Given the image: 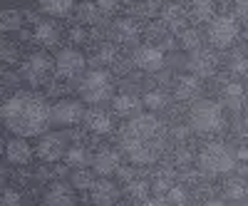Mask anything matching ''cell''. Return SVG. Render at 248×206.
Returning <instances> with one entry per match:
<instances>
[{"instance_id":"obj_1","label":"cell","mask_w":248,"mask_h":206,"mask_svg":"<svg viewBox=\"0 0 248 206\" xmlns=\"http://www.w3.org/2000/svg\"><path fill=\"white\" fill-rule=\"evenodd\" d=\"M3 122L15 137H37L52 122V107L32 92H15L3 105Z\"/></svg>"},{"instance_id":"obj_2","label":"cell","mask_w":248,"mask_h":206,"mask_svg":"<svg viewBox=\"0 0 248 206\" xmlns=\"http://www.w3.org/2000/svg\"><path fill=\"white\" fill-rule=\"evenodd\" d=\"M122 149L134 164H152L164 149V125L154 114H139L122 129Z\"/></svg>"},{"instance_id":"obj_3","label":"cell","mask_w":248,"mask_h":206,"mask_svg":"<svg viewBox=\"0 0 248 206\" xmlns=\"http://www.w3.org/2000/svg\"><path fill=\"white\" fill-rule=\"evenodd\" d=\"M189 125L199 134H214L223 127V107L214 99H199L189 112Z\"/></svg>"},{"instance_id":"obj_4","label":"cell","mask_w":248,"mask_h":206,"mask_svg":"<svg viewBox=\"0 0 248 206\" xmlns=\"http://www.w3.org/2000/svg\"><path fill=\"white\" fill-rule=\"evenodd\" d=\"M199 167L209 174H229L236 167V154L221 142H209L199 152Z\"/></svg>"},{"instance_id":"obj_5","label":"cell","mask_w":248,"mask_h":206,"mask_svg":"<svg viewBox=\"0 0 248 206\" xmlns=\"http://www.w3.org/2000/svg\"><path fill=\"white\" fill-rule=\"evenodd\" d=\"M112 92H114V85H112V77L107 70H90L79 82V97L90 102V105H102V102L112 99Z\"/></svg>"},{"instance_id":"obj_6","label":"cell","mask_w":248,"mask_h":206,"mask_svg":"<svg viewBox=\"0 0 248 206\" xmlns=\"http://www.w3.org/2000/svg\"><path fill=\"white\" fill-rule=\"evenodd\" d=\"M206 35H209V43L218 50L233 45V40L238 37V20L233 15H216L211 23H209V30H206Z\"/></svg>"},{"instance_id":"obj_7","label":"cell","mask_w":248,"mask_h":206,"mask_svg":"<svg viewBox=\"0 0 248 206\" xmlns=\"http://www.w3.org/2000/svg\"><path fill=\"white\" fill-rule=\"evenodd\" d=\"M55 67H57V75L65 77V79H75V77H85V67H87V60L79 50H62L55 60Z\"/></svg>"},{"instance_id":"obj_8","label":"cell","mask_w":248,"mask_h":206,"mask_svg":"<svg viewBox=\"0 0 248 206\" xmlns=\"http://www.w3.org/2000/svg\"><path fill=\"white\" fill-rule=\"evenodd\" d=\"M50 70H52V63H50V57L45 52H32L23 63V77L30 82L32 87L43 85V82L50 77Z\"/></svg>"},{"instance_id":"obj_9","label":"cell","mask_w":248,"mask_h":206,"mask_svg":"<svg viewBox=\"0 0 248 206\" xmlns=\"http://www.w3.org/2000/svg\"><path fill=\"white\" fill-rule=\"evenodd\" d=\"M85 110L77 99H62L52 107V125L57 127H72V125H79V119L85 122Z\"/></svg>"},{"instance_id":"obj_10","label":"cell","mask_w":248,"mask_h":206,"mask_svg":"<svg viewBox=\"0 0 248 206\" xmlns=\"http://www.w3.org/2000/svg\"><path fill=\"white\" fill-rule=\"evenodd\" d=\"M186 67L191 70L194 77H211L218 67V57L214 50L199 48L196 52H189V60H186Z\"/></svg>"},{"instance_id":"obj_11","label":"cell","mask_w":248,"mask_h":206,"mask_svg":"<svg viewBox=\"0 0 248 206\" xmlns=\"http://www.w3.org/2000/svg\"><path fill=\"white\" fill-rule=\"evenodd\" d=\"M134 65L139 67V70H144V72H156V70H161L164 67V50L161 48H156V45H141V48H137L134 50Z\"/></svg>"},{"instance_id":"obj_12","label":"cell","mask_w":248,"mask_h":206,"mask_svg":"<svg viewBox=\"0 0 248 206\" xmlns=\"http://www.w3.org/2000/svg\"><path fill=\"white\" fill-rule=\"evenodd\" d=\"M65 154H67V147L62 134H45L37 142V157L43 161H60Z\"/></svg>"},{"instance_id":"obj_13","label":"cell","mask_w":248,"mask_h":206,"mask_svg":"<svg viewBox=\"0 0 248 206\" xmlns=\"http://www.w3.org/2000/svg\"><path fill=\"white\" fill-rule=\"evenodd\" d=\"M90 199L94 206H114L117 199H119V189H117V184L109 181V179H99L92 184V189H90Z\"/></svg>"},{"instance_id":"obj_14","label":"cell","mask_w":248,"mask_h":206,"mask_svg":"<svg viewBox=\"0 0 248 206\" xmlns=\"http://www.w3.org/2000/svg\"><path fill=\"white\" fill-rule=\"evenodd\" d=\"M139 32H141V28H139V23L134 17H119V20H114V25H112V37L117 40L119 45L137 43Z\"/></svg>"},{"instance_id":"obj_15","label":"cell","mask_w":248,"mask_h":206,"mask_svg":"<svg viewBox=\"0 0 248 206\" xmlns=\"http://www.w3.org/2000/svg\"><path fill=\"white\" fill-rule=\"evenodd\" d=\"M92 167L99 176H109V174L122 169V157L117 149H99L92 159Z\"/></svg>"},{"instance_id":"obj_16","label":"cell","mask_w":248,"mask_h":206,"mask_svg":"<svg viewBox=\"0 0 248 206\" xmlns=\"http://www.w3.org/2000/svg\"><path fill=\"white\" fill-rule=\"evenodd\" d=\"M85 127L90 132H94V134H109L112 127H114V122H112L109 112H105L102 107H92L85 114Z\"/></svg>"},{"instance_id":"obj_17","label":"cell","mask_w":248,"mask_h":206,"mask_svg":"<svg viewBox=\"0 0 248 206\" xmlns=\"http://www.w3.org/2000/svg\"><path fill=\"white\" fill-rule=\"evenodd\" d=\"M45 206H77L72 187H67L62 181H55L45 194Z\"/></svg>"},{"instance_id":"obj_18","label":"cell","mask_w":248,"mask_h":206,"mask_svg":"<svg viewBox=\"0 0 248 206\" xmlns=\"http://www.w3.org/2000/svg\"><path fill=\"white\" fill-rule=\"evenodd\" d=\"M5 157H8L10 164H20V167H23V164H28V161L32 159V149H30V144H28L23 137H15V139L8 142Z\"/></svg>"},{"instance_id":"obj_19","label":"cell","mask_w":248,"mask_h":206,"mask_svg":"<svg viewBox=\"0 0 248 206\" xmlns=\"http://www.w3.org/2000/svg\"><path fill=\"white\" fill-rule=\"evenodd\" d=\"M32 40L37 45L43 48H52L60 43V30L55 23H50V20H43V23H35V30H32Z\"/></svg>"},{"instance_id":"obj_20","label":"cell","mask_w":248,"mask_h":206,"mask_svg":"<svg viewBox=\"0 0 248 206\" xmlns=\"http://www.w3.org/2000/svg\"><path fill=\"white\" fill-rule=\"evenodd\" d=\"M141 105H144V102H141L137 95H129V92L114 97V102H112V107H114V112H117L119 117H132V119L139 117Z\"/></svg>"},{"instance_id":"obj_21","label":"cell","mask_w":248,"mask_h":206,"mask_svg":"<svg viewBox=\"0 0 248 206\" xmlns=\"http://www.w3.org/2000/svg\"><path fill=\"white\" fill-rule=\"evenodd\" d=\"M199 92H201V82H199V77H194V75H184V77L176 79V87H174L176 99H181V102H191V99L199 97Z\"/></svg>"},{"instance_id":"obj_22","label":"cell","mask_w":248,"mask_h":206,"mask_svg":"<svg viewBox=\"0 0 248 206\" xmlns=\"http://www.w3.org/2000/svg\"><path fill=\"white\" fill-rule=\"evenodd\" d=\"M221 99H223V105L229 110L238 112L243 107V99H246L243 85H241V82H226V85L221 87Z\"/></svg>"},{"instance_id":"obj_23","label":"cell","mask_w":248,"mask_h":206,"mask_svg":"<svg viewBox=\"0 0 248 206\" xmlns=\"http://www.w3.org/2000/svg\"><path fill=\"white\" fill-rule=\"evenodd\" d=\"M40 10L52 15V17H62L75 10V3L72 0H45V3H40Z\"/></svg>"},{"instance_id":"obj_24","label":"cell","mask_w":248,"mask_h":206,"mask_svg":"<svg viewBox=\"0 0 248 206\" xmlns=\"http://www.w3.org/2000/svg\"><path fill=\"white\" fill-rule=\"evenodd\" d=\"M164 25H167L169 30H186L184 28V10L179 5H169V8H164V20H161Z\"/></svg>"},{"instance_id":"obj_25","label":"cell","mask_w":248,"mask_h":206,"mask_svg":"<svg viewBox=\"0 0 248 206\" xmlns=\"http://www.w3.org/2000/svg\"><path fill=\"white\" fill-rule=\"evenodd\" d=\"M65 161L70 164L72 169H85L87 167V161H90V154H87V149L85 147H70L67 149V154H65Z\"/></svg>"},{"instance_id":"obj_26","label":"cell","mask_w":248,"mask_h":206,"mask_svg":"<svg viewBox=\"0 0 248 206\" xmlns=\"http://www.w3.org/2000/svg\"><path fill=\"white\" fill-rule=\"evenodd\" d=\"M149 191H152L149 181H144V179H132V181H127V194H129V199H134V201H147V199H149Z\"/></svg>"},{"instance_id":"obj_27","label":"cell","mask_w":248,"mask_h":206,"mask_svg":"<svg viewBox=\"0 0 248 206\" xmlns=\"http://www.w3.org/2000/svg\"><path fill=\"white\" fill-rule=\"evenodd\" d=\"M179 45H181L184 50H189V52H196V50L201 48V35H199V30H194V28L181 30V32H179Z\"/></svg>"},{"instance_id":"obj_28","label":"cell","mask_w":248,"mask_h":206,"mask_svg":"<svg viewBox=\"0 0 248 206\" xmlns=\"http://www.w3.org/2000/svg\"><path fill=\"white\" fill-rule=\"evenodd\" d=\"M20 25H23V13L20 10H3L0 13V30H20Z\"/></svg>"},{"instance_id":"obj_29","label":"cell","mask_w":248,"mask_h":206,"mask_svg":"<svg viewBox=\"0 0 248 206\" xmlns=\"http://www.w3.org/2000/svg\"><path fill=\"white\" fill-rule=\"evenodd\" d=\"M214 10H216L214 3H203V0L191 3V15H194V20H199V23H211V20L216 17Z\"/></svg>"},{"instance_id":"obj_30","label":"cell","mask_w":248,"mask_h":206,"mask_svg":"<svg viewBox=\"0 0 248 206\" xmlns=\"http://www.w3.org/2000/svg\"><path fill=\"white\" fill-rule=\"evenodd\" d=\"M246 196H248V184L243 179H229V181H226V199L241 201Z\"/></svg>"},{"instance_id":"obj_31","label":"cell","mask_w":248,"mask_h":206,"mask_svg":"<svg viewBox=\"0 0 248 206\" xmlns=\"http://www.w3.org/2000/svg\"><path fill=\"white\" fill-rule=\"evenodd\" d=\"M141 102H144V107H147V110L156 112V110H164V107H167V95H164L161 90H149L147 95L141 97Z\"/></svg>"},{"instance_id":"obj_32","label":"cell","mask_w":248,"mask_h":206,"mask_svg":"<svg viewBox=\"0 0 248 206\" xmlns=\"http://www.w3.org/2000/svg\"><path fill=\"white\" fill-rule=\"evenodd\" d=\"M117 57H119V52H117V48L114 45H99L97 50H94V60H97V65H114L117 63Z\"/></svg>"},{"instance_id":"obj_33","label":"cell","mask_w":248,"mask_h":206,"mask_svg":"<svg viewBox=\"0 0 248 206\" xmlns=\"http://www.w3.org/2000/svg\"><path fill=\"white\" fill-rule=\"evenodd\" d=\"M229 72L231 75H246L248 72V57L243 55V52H233L231 57H229Z\"/></svg>"},{"instance_id":"obj_34","label":"cell","mask_w":248,"mask_h":206,"mask_svg":"<svg viewBox=\"0 0 248 206\" xmlns=\"http://www.w3.org/2000/svg\"><path fill=\"white\" fill-rule=\"evenodd\" d=\"M92 174L90 172H85V169H75L72 172V187H77V189H92Z\"/></svg>"},{"instance_id":"obj_35","label":"cell","mask_w":248,"mask_h":206,"mask_svg":"<svg viewBox=\"0 0 248 206\" xmlns=\"http://www.w3.org/2000/svg\"><path fill=\"white\" fill-rule=\"evenodd\" d=\"M17 57H20L17 48L13 43H8V40H3V43H0V60L8 63V65H13V63H17Z\"/></svg>"},{"instance_id":"obj_36","label":"cell","mask_w":248,"mask_h":206,"mask_svg":"<svg viewBox=\"0 0 248 206\" xmlns=\"http://www.w3.org/2000/svg\"><path fill=\"white\" fill-rule=\"evenodd\" d=\"M164 199H167L169 204H174V206H184L186 201H189V194H186V189H184V187H171Z\"/></svg>"},{"instance_id":"obj_37","label":"cell","mask_w":248,"mask_h":206,"mask_svg":"<svg viewBox=\"0 0 248 206\" xmlns=\"http://www.w3.org/2000/svg\"><path fill=\"white\" fill-rule=\"evenodd\" d=\"M132 10L144 15V17H152V15H156L161 10V3H139V5H132Z\"/></svg>"},{"instance_id":"obj_38","label":"cell","mask_w":248,"mask_h":206,"mask_svg":"<svg viewBox=\"0 0 248 206\" xmlns=\"http://www.w3.org/2000/svg\"><path fill=\"white\" fill-rule=\"evenodd\" d=\"M20 201H23L20 191H15V189H5V194H3V206H20Z\"/></svg>"},{"instance_id":"obj_39","label":"cell","mask_w":248,"mask_h":206,"mask_svg":"<svg viewBox=\"0 0 248 206\" xmlns=\"http://www.w3.org/2000/svg\"><path fill=\"white\" fill-rule=\"evenodd\" d=\"M70 40H72V43H87V30L85 28H72L70 30Z\"/></svg>"},{"instance_id":"obj_40","label":"cell","mask_w":248,"mask_h":206,"mask_svg":"<svg viewBox=\"0 0 248 206\" xmlns=\"http://www.w3.org/2000/svg\"><path fill=\"white\" fill-rule=\"evenodd\" d=\"M141 206H171V204L161 196H149L147 201H141Z\"/></svg>"},{"instance_id":"obj_41","label":"cell","mask_w":248,"mask_h":206,"mask_svg":"<svg viewBox=\"0 0 248 206\" xmlns=\"http://www.w3.org/2000/svg\"><path fill=\"white\" fill-rule=\"evenodd\" d=\"M236 13H238V17L248 20V3H238V5H236Z\"/></svg>"},{"instance_id":"obj_42","label":"cell","mask_w":248,"mask_h":206,"mask_svg":"<svg viewBox=\"0 0 248 206\" xmlns=\"http://www.w3.org/2000/svg\"><path fill=\"white\" fill-rule=\"evenodd\" d=\"M241 139L248 144V119H243V125H241Z\"/></svg>"},{"instance_id":"obj_43","label":"cell","mask_w":248,"mask_h":206,"mask_svg":"<svg viewBox=\"0 0 248 206\" xmlns=\"http://www.w3.org/2000/svg\"><path fill=\"white\" fill-rule=\"evenodd\" d=\"M201 206H226V204H223L221 199H209V201H203Z\"/></svg>"},{"instance_id":"obj_44","label":"cell","mask_w":248,"mask_h":206,"mask_svg":"<svg viewBox=\"0 0 248 206\" xmlns=\"http://www.w3.org/2000/svg\"><path fill=\"white\" fill-rule=\"evenodd\" d=\"M243 37H246V43H248V30H246V32H243Z\"/></svg>"},{"instance_id":"obj_45","label":"cell","mask_w":248,"mask_h":206,"mask_svg":"<svg viewBox=\"0 0 248 206\" xmlns=\"http://www.w3.org/2000/svg\"><path fill=\"white\" fill-rule=\"evenodd\" d=\"M243 206H248V204H243Z\"/></svg>"}]
</instances>
